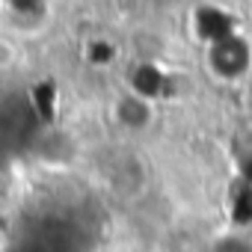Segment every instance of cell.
I'll use <instances>...</instances> for the list:
<instances>
[{"label":"cell","mask_w":252,"mask_h":252,"mask_svg":"<svg viewBox=\"0 0 252 252\" xmlns=\"http://www.w3.org/2000/svg\"><path fill=\"white\" fill-rule=\"evenodd\" d=\"M208 45H211L208 48V65H211V71L217 77L237 80V77H243L249 71V65H252V48L246 45V39L228 33V36L214 39Z\"/></svg>","instance_id":"6da1fadb"},{"label":"cell","mask_w":252,"mask_h":252,"mask_svg":"<svg viewBox=\"0 0 252 252\" xmlns=\"http://www.w3.org/2000/svg\"><path fill=\"white\" fill-rule=\"evenodd\" d=\"M113 116L125 128H146L152 122V101H149V95H140L137 89H131L128 95H122L116 101Z\"/></svg>","instance_id":"7a4b0ae2"},{"label":"cell","mask_w":252,"mask_h":252,"mask_svg":"<svg viewBox=\"0 0 252 252\" xmlns=\"http://www.w3.org/2000/svg\"><path fill=\"white\" fill-rule=\"evenodd\" d=\"M3 3L15 18H39L45 15L48 0H3Z\"/></svg>","instance_id":"3957f363"},{"label":"cell","mask_w":252,"mask_h":252,"mask_svg":"<svg viewBox=\"0 0 252 252\" xmlns=\"http://www.w3.org/2000/svg\"><path fill=\"white\" fill-rule=\"evenodd\" d=\"M15 60V48L9 45V42H3V39H0V68H3V65H9Z\"/></svg>","instance_id":"277c9868"}]
</instances>
